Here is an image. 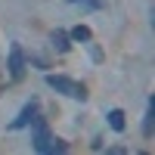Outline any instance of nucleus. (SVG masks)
Returning a JSON list of instances; mask_svg holds the SVG:
<instances>
[{"instance_id": "nucleus-1", "label": "nucleus", "mask_w": 155, "mask_h": 155, "mask_svg": "<svg viewBox=\"0 0 155 155\" xmlns=\"http://www.w3.org/2000/svg\"><path fill=\"white\" fill-rule=\"evenodd\" d=\"M47 87H53L56 93H62V96H71V99H87V90H84V84H78V81H71V78H65V74H47Z\"/></svg>"}, {"instance_id": "nucleus-2", "label": "nucleus", "mask_w": 155, "mask_h": 155, "mask_svg": "<svg viewBox=\"0 0 155 155\" xmlns=\"http://www.w3.org/2000/svg\"><path fill=\"white\" fill-rule=\"evenodd\" d=\"M31 124H34V127H31V143H34V149H37V152L50 149L53 137H50V127H47V121H44V118H34Z\"/></svg>"}, {"instance_id": "nucleus-3", "label": "nucleus", "mask_w": 155, "mask_h": 155, "mask_svg": "<svg viewBox=\"0 0 155 155\" xmlns=\"http://www.w3.org/2000/svg\"><path fill=\"white\" fill-rule=\"evenodd\" d=\"M37 109H41V106H37V99H31L28 106H25V109L19 112V118L9 124V130H22V127H28V124H31V121L37 118Z\"/></svg>"}, {"instance_id": "nucleus-4", "label": "nucleus", "mask_w": 155, "mask_h": 155, "mask_svg": "<svg viewBox=\"0 0 155 155\" xmlns=\"http://www.w3.org/2000/svg\"><path fill=\"white\" fill-rule=\"evenodd\" d=\"M9 74H12V81H19L25 74V53L19 44H12V50H9Z\"/></svg>"}, {"instance_id": "nucleus-5", "label": "nucleus", "mask_w": 155, "mask_h": 155, "mask_svg": "<svg viewBox=\"0 0 155 155\" xmlns=\"http://www.w3.org/2000/svg\"><path fill=\"white\" fill-rule=\"evenodd\" d=\"M50 41H53V47L59 50V53H68V50H71V37H68V31H53V37H50Z\"/></svg>"}, {"instance_id": "nucleus-6", "label": "nucleus", "mask_w": 155, "mask_h": 155, "mask_svg": "<svg viewBox=\"0 0 155 155\" xmlns=\"http://www.w3.org/2000/svg\"><path fill=\"white\" fill-rule=\"evenodd\" d=\"M109 127H112V130H118V134L124 130V112H121V109H112V112H109Z\"/></svg>"}, {"instance_id": "nucleus-7", "label": "nucleus", "mask_w": 155, "mask_h": 155, "mask_svg": "<svg viewBox=\"0 0 155 155\" xmlns=\"http://www.w3.org/2000/svg\"><path fill=\"white\" fill-rule=\"evenodd\" d=\"M68 37H71V41H90L93 34H90L87 25H78V28H71V31H68Z\"/></svg>"}, {"instance_id": "nucleus-8", "label": "nucleus", "mask_w": 155, "mask_h": 155, "mask_svg": "<svg viewBox=\"0 0 155 155\" xmlns=\"http://www.w3.org/2000/svg\"><path fill=\"white\" fill-rule=\"evenodd\" d=\"M152 118H155V112H152V106H149V112H146V121H143V134H146V137L152 134Z\"/></svg>"}, {"instance_id": "nucleus-9", "label": "nucleus", "mask_w": 155, "mask_h": 155, "mask_svg": "<svg viewBox=\"0 0 155 155\" xmlns=\"http://www.w3.org/2000/svg\"><path fill=\"white\" fill-rule=\"evenodd\" d=\"M102 155H127L121 146H112V149H106V152H102Z\"/></svg>"}, {"instance_id": "nucleus-10", "label": "nucleus", "mask_w": 155, "mask_h": 155, "mask_svg": "<svg viewBox=\"0 0 155 155\" xmlns=\"http://www.w3.org/2000/svg\"><path fill=\"white\" fill-rule=\"evenodd\" d=\"M71 3H84V0H71Z\"/></svg>"}, {"instance_id": "nucleus-11", "label": "nucleus", "mask_w": 155, "mask_h": 155, "mask_svg": "<svg viewBox=\"0 0 155 155\" xmlns=\"http://www.w3.org/2000/svg\"><path fill=\"white\" fill-rule=\"evenodd\" d=\"M140 155H149V152H140Z\"/></svg>"}]
</instances>
